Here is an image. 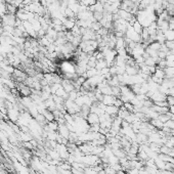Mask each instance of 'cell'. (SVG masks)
I'll return each instance as SVG.
<instances>
[{
    "label": "cell",
    "mask_w": 174,
    "mask_h": 174,
    "mask_svg": "<svg viewBox=\"0 0 174 174\" xmlns=\"http://www.w3.org/2000/svg\"><path fill=\"white\" fill-rule=\"evenodd\" d=\"M118 97L115 95H103V99L101 103L106 106H115L116 101H117Z\"/></svg>",
    "instance_id": "obj_1"
},
{
    "label": "cell",
    "mask_w": 174,
    "mask_h": 174,
    "mask_svg": "<svg viewBox=\"0 0 174 174\" xmlns=\"http://www.w3.org/2000/svg\"><path fill=\"white\" fill-rule=\"evenodd\" d=\"M86 121L89 125H94V124H99V116L94 113H89V115L86 118Z\"/></svg>",
    "instance_id": "obj_2"
},
{
    "label": "cell",
    "mask_w": 174,
    "mask_h": 174,
    "mask_svg": "<svg viewBox=\"0 0 174 174\" xmlns=\"http://www.w3.org/2000/svg\"><path fill=\"white\" fill-rule=\"evenodd\" d=\"M76 21H77V19H67L66 17V20L63 22V25L67 31H71L76 26Z\"/></svg>",
    "instance_id": "obj_3"
},
{
    "label": "cell",
    "mask_w": 174,
    "mask_h": 174,
    "mask_svg": "<svg viewBox=\"0 0 174 174\" xmlns=\"http://www.w3.org/2000/svg\"><path fill=\"white\" fill-rule=\"evenodd\" d=\"M19 8L13 5L11 3H5V13H9V15H15L17 13Z\"/></svg>",
    "instance_id": "obj_4"
},
{
    "label": "cell",
    "mask_w": 174,
    "mask_h": 174,
    "mask_svg": "<svg viewBox=\"0 0 174 174\" xmlns=\"http://www.w3.org/2000/svg\"><path fill=\"white\" fill-rule=\"evenodd\" d=\"M105 68H109L107 65V63H106L105 59H99V61H96V65H95V69L97 70V71H101V70H103Z\"/></svg>",
    "instance_id": "obj_5"
},
{
    "label": "cell",
    "mask_w": 174,
    "mask_h": 174,
    "mask_svg": "<svg viewBox=\"0 0 174 174\" xmlns=\"http://www.w3.org/2000/svg\"><path fill=\"white\" fill-rule=\"evenodd\" d=\"M132 28L134 29V31L136 32V33L139 34V35L141 34V32H143V27L141 26V24L139 23V22L137 21V20H136V22H135V23L132 25Z\"/></svg>",
    "instance_id": "obj_6"
},
{
    "label": "cell",
    "mask_w": 174,
    "mask_h": 174,
    "mask_svg": "<svg viewBox=\"0 0 174 174\" xmlns=\"http://www.w3.org/2000/svg\"><path fill=\"white\" fill-rule=\"evenodd\" d=\"M101 23L99 22H93L92 24H91V27H90V29L92 30L93 32H97L99 29H101Z\"/></svg>",
    "instance_id": "obj_7"
},
{
    "label": "cell",
    "mask_w": 174,
    "mask_h": 174,
    "mask_svg": "<svg viewBox=\"0 0 174 174\" xmlns=\"http://www.w3.org/2000/svg\"><path fill=\"white\" fill-rule=\"evenodd\" d=\"M93 17L96 22H101L103 17V13H99V11H94L93 13Z\"/></svg>",
    "instance_id": "obj_8"
},
{
    "label": "cell",
    "mask_w": 174,
    "mask_h": 174,
    "mask_svg": "<svg viewBox=\"0 0 174 174\" xmlns=\"http://www.w3.org/2000/svg\"><path fill=\"white\" fill-rule=\"evenodd\" d=\"M166 1H168V2H172V1H174V0H166Z\"/></svg>",
    "instance_id": "obj_9"
},
{
    "label": "cell",
    "mask_w": 174,
    "mask_h": 174,
    "mask_svg": "<svg viewBox=\"0 0 174 174\" xmlns=\"http://www.w3.org/2000/svg\"><path fill=\"white\" fill-rule=\"evenodd\" d=\"M121 1H122V2H123V1H125V0H121Z\"/></svg>",
    "instance_id": "obj_10"
}]
</instances>
